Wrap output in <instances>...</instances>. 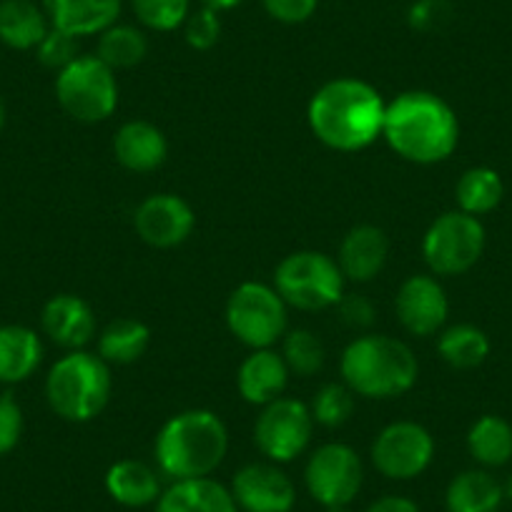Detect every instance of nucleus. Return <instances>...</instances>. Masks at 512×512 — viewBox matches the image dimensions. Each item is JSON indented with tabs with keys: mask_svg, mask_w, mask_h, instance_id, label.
I'll return each instance as SVG.
<instances>
[{
	"mask_svg": "<svg viewBox=\"0 0 512 512\" xmlns=\"http://www.w3.org/2000/svg\"><path fill=\"white\" fill-rule=\"evenodd\" d=\"M387 103L359 78H334L312 96L307 121L312 134L334 151H362L382 136Z\"/></svg>",
	"mask_w": 512,
	"mask_h": 512,
	"instance_id": "1",
	"label": "nucleus"
},
{
	"mask_svg": "<svg viewBox=\"0 0 512 512\" xmlns=\"http://www.w3.org/2000/svg\"><path fill=\"white\" fill-rule=\"evenodd\" d=\"M384 141L405 161L440 164L460 144V121L445 98L430 91L400 93L384 111Z\"/></svg>",
	"mask_w": 512,
	"mask_h": 512,
	"instance_id": "2",
	"label": "nucleus"
},
{
	"mask_svg": "<svg viewBox=\"0 0 512 512\" xmlns=\"http://www.w3.org/2000/svg\"><path fill=\"white\" fill-rule=\"evenodd\" d=\"M229 450L224 420L211 410H186L171 417L159 430L154 457L161 475L169 480L211 477Z\"/></svg>",
	"mask_w": 512,
	"mask_h": 512,
	"instance_id": "3",
	"label": "nucleus"
},
{
	"mask_svg": "<svg viewBox=\"0 0 512 512\" xmlns=\"http://www.w3.org/2000/svg\"><path fill=\"white\" fill-rule=\"evenodd\" d=\"M420 374L415 352L387 334H367L344 349L342 377L349 390L367 400H392L410 392Z\"/></svg>",
	"mask_w": 512,
	"mask_h": 512,
	"instance_id": "4",
	"label": "nucleus"
},
{
	"mask_svg": "<svg viewBox=\"0 0 512 512\" xmlns=\"http://www.w3.org/2000/svg\"><path fill=\"white\" fill-rule=\"evenodd\" d=\"M111 390V364L83 349L58 359L46 377V400L51 410L61 420L76 425L96 420L106 410Z\"/></svg>",
	"mask_w": 512,
	"mask_h": 512,
	"instance_id": "5",
	"label": "nucleus"
},
{
	"mask_svg": "<svg viewBox=\"0 0 512 512\" xmlns=\"http://www.w3.org/2000/svg\"><path fill=\"white\" fill-rule=\"evenodd\" d=\"M274 289L287 307L324 312L344 297V274L332 256L322 251H294L274 272Z\"/></svg>",
	"mask_w": 512,
	"mask_h": 512,
	"instance_id": "6",
	"label": "nucleus"
},
{
	"mask_svg": "<svg viewBox=\"0 0 512 512\" xmlns=\"http://www.w3.org/2000/svg\"><path fill=\"white\" fill-rule=\"evenodd\" d=\"M485 244L482 221L457 209L432 221L422 239V256L437 277H460L480 262Z\"/></svg>",
	"mask_w": 512,
	"mask_h": 512,
	"instance_id": "7",
	"label": "nucleus"
},
{
	"mask_svg": "<svg viewBox=\"0 0 512 512\" xmlns=\"http://www.w3.org/2000/svg\"><path fill=\"white\" fill-rule=\"evenodd\" d=\"M56 101L76 121H106L118 106L116 76L98 56H78L56 73Z\"/></svg>",
	"mask_w": 512,
	"mask_h": 512,
	"instance_id": "8",
	"label": "nucleus"
},
{
	"mask_svg": "<svg viewBox=\"0 0 512 512\" xmlns=\"http://www.w3.org/2000/svg\"><path fill=\"white\" fill-rule=\"evenodd\" d=\"M287 319V302L262 282H244L226 302L229 332L251 349H269L279 342L287 332Z\"/></svg>",
	"mask_w": 512,
	"mask_h": 512,
	"instance_id": "9",
	"label": "nucleus"
},
{
	"mask_svg": "<svg viewBox=\"0 0 512 512\" xmlns=\"http://www.w3.org/2000/svg\"><path fill=\"white\" fill-rule=\"evenodd\" d=\"M314 420L304 402L277 397L262 407L254 425V442L269 462H292L307 450Z\"/></svg>",
	"mask_w": 512,
	"mask_h": 512,
	"instance_id": "10",
	"label": "nucleus"
},
{
	"mask_svg": "<svg viewBox=\"0 0 512 512\" xmlns=\"http://www.w3.org/2000/svg\"><path fill=\"white\" fill-rule=\"evenodd\" d=\"M364 467L357 452L342 442H329L312 452L304 470L307 490L319 505H349L362 490Z\"/></svg>",
	"mask_w": 512,
	"mask_h": 512,
	"instance_id": "11",
	"label": "nucleus"
},
{
	"mask_svg": "<svg viewBox=\"0 0 512 512\" xmlns=\"http://www.w3.org/2000/svg\"><path fill=\"white\" fill-rule=\"evenodd\" d=\"M435 440L422 425L410 420L392 422L372 445V462L390 480H412L430 467Z\"/></svg>",
	"mask_w": 512,
	"mask_h": 512,
	"instance_id": "12",
	"label": "nucleus"
},
{
	"mask_svg": "<svg viewBox=\"0 0 512 512\" xmlns=\"http://www.w3.org/2000/svg\"><path fill=\"white\" fill-rule=\"evenodd\" d=\"M229 490L241 512H292L297 505V487L277 462L244 465Z\"/></svg>",
	"mask_w": 512,
	"mask_h": 512,
	"instance_id": "13",
	"label": "nucleus"
},
{
	"mask_svg": "<svg viewBox=\"0 0 512 512\" xmlns=\"http://www.w3.org/2000/svg\"><path fill=\"white\" fill-rule=\"evenodd\" d=\"M196 226V214L176 194H154L139 204L134 214V229L149 246L174 249L184 244Z\"/></svg>",
	"mask_w": 512,
	"mask_h": 512,
	"instance_id": "14",
	"label": "nucleus"
},
{
	"mask_svg": "<svg viewBox=\"0 0 512 512\" xmlns=\"http://www.w3.org/2000/svg\"><path fill=\"white\" fill-rule=\"evenodd\" d=\"M395 309L407 332L415 334V337H430L445 327L450 302H447L445 289L435 277L415 274L397 292Z\"/></svg>",
	"mask_w": 512,
	"mask_h": 512,
	"instance_id": "15",
	"label": "nucleus"
},
{
	"mask_svg": "<svg viewBox=\"0 0 512 512\" xmlns=\"http://www.w3.org/2000/svg\"><path fill=\"white\" fill-rule=\"evenodd\" d=\"M41 324L46 337L63 349H83L96 334V314L86 299L76 294H56L43 307Z\"/></svg>",
	"mask_w": 512,
	"mask_h": 512,
	"instance_id": "16",
	"label": "nucleus"
},
{
	"mask_svg": "<svg viewBox=\"0 0 512 512\" xmlns=\"http://www.w3.org/2000/svg\"><path fill=\"white\" fill-rule=\"evenodd\" d=\"M123 0H43L48 23L73 38L101 36L116 26Z\"/></svg>",
	"mask_w": 512,
	"mask_h": 512,
	"instance_id": "17",
	"label": "nucleus"
},
{
	"mask_svg": "<svg viewBox=\"0 0 512 512\" xmlns=\"http://www.w3.org/2000/svg\"><path fill=\"white\" fill-rule=\"evenodd\" d=\"M289 382V367L282 354L269 349H254L249 357L241 362L239 374H236V387L239 395L249 405H269L277 397L284 395Z\"/></svg>",
	"mask_w": 512,
	"mask_h": 512,
	"instance_id": "18",
	"label": "nucleus"
},
{
	"mask_svg": "<svg viewBox=\"0 0 512 512\" xmlns=\"http://www.w3.org/2000/svg\"><path fill=\"white\" fill-rule=\"evenodd\" d=\"M390 256V241L387 234L377 226H354L347 236H344L342 246H339V269H342L344 279L364 284L372 282L387 264Z\"/></svg>",
	"mask_w": 512,
	"mask_h": 512,
	"instance_id": "19",
	"label": "nucleus"
},
{
	"mask_svg": "<svg viewBox=\"0 0 512 512\" xmlns=\"http://www.w3.org/2000/svg\"><path fill=\"white\" fill-rule=\"evenodd\" d=\"M113 154L118 164L136 174L156 171L169 156V141L164 131L149 121H128L116 131Z\"/></svg>",
	"mask_w": 512,
	"mask_h": 512,
	"instance_id": "20",
	"label": "nucleus"
},
{
	"mask_svg": "<svg viewBox=\"0 0 512 512\" xmlns=\"http://www.w3.org/2000/svg\"><path fill=\"white\" fill-rule=\"evenodd\" d=\"M156 512H241L229 487L211 477L171 482L156 502Z\"/></svg>",
	"mask_w": 512,
	"mask_h": 512,
	"instance_id": "21",
	"label": "nucleus"
},
{
	"mask_svg": "<svg viewBox=\"0 0 512 512\" xmlns=\"http://www.w3.org/2000/svg\"><path fill=\"white\" fill-rule=\"evenodd\" d=\"M106 492L123 507H146L159 502L161 477L141 460H118L106 472Z\"/></svg>",
	"mask_w": 512,
	"mask_h": 512,
	"instance_id": "22",
	"label": "nucleus"
},
{
	"mask_svg": "<svg viewBox=\"0 0 512 512\" xmlns=\"http://www.w3.org/2000/svg\"><path fill=\"white\" fill-rule=\"evenodd\" d=\"M43 359V342L21 324L0 327V384L26 382Z\"/></svg>",
	"mask_w": 512,
	"mask_h": 512,
	"instance_id": "23",
	"label": "nucleus"
},
{
	"mask_svg": "<svg viewBox=\"0 0 512 512\" xmlns=\"http://www.w3.org/2000/svg\"><path fill=\"white\" fill-rule=\"evenodd\" d=\"M51 31L43 6L33 0H0V43L13 51H31Z\"/></svg>",
	"mask_w": 512,
	"mask_h": 512,
	"instance_id": "24",
	"label": "nucleus"
},
{
	"mask_svg": "<svg viewBox=\"0 0 512 512\" xmlns=\"http://www.w3.org/2000/svg\"><path fill=\"white\" fill-rule=\"evenodd\" d=\"M505 490L487 470H465L452 477L445 492L447 512H500Z\"/></svg>",
	"mask_w": 512,
	"mask_h": 512,
	"instance_id": "25",
	"label": "nucleus"
},
{
	"mask_svg": "<svg viewBox=\"0 0 512 512\" xmlns=\"http://www.w3.org/2000/svg\"><path fill=\"white\" fill-rule=\"evenodd\" d=\"M151 344V329L139 319H116L98 337V357L106 364L126 367L139 362Z\"/></svg>",
	"mask_w": 512,
	"mask_h": 512,
	"instance_id": "26",
	"label": "nucleus"
},
{
	"mask_svg": "<svg viewBox=\"0 0 512 512\" xmlns=\"http://www.w3.org/2000/svg\"><path fill=\"white\" fill-rule=\"evenodd\" d=\"M467 450L482 467H502L512 460V425L497 415H482L467 432Z\"/></svg>",
	"mask_w": 512,
	"mask_h": 512,
	"instance_id": "27",
	"label": "nucleus"
},
{
	"mask_svg": "<svg viewBox=\"0 0 512 512\" xmlns=\"http://www.w3.org/2000/svg\"><path fill=\"white\" fill-rule=\"evenodd\" d=\"M455 196L460 211L480 219L502 204L505 184H502V176L490 166H472L457 181Z\"/></svg>",
	"mask_w": 512,
	"mask_h": 512,
	"instance_id": "28",
	"label": "nucleus"
},
{
	"mask_svg": "<svg viewBox=\"0 0 512 512\" xmlns=\"http://www.w3.org/2000/svg\"><path fill=\"white\" fill-rule=\"evenodd\" d=\"M437 352L450 367L475 369L490 357V339L475 324H455L440 334Z\"/></svg>",
	"mask_w": 512,
	"mask_h": 512,
	"instance_id": "29",
	"label": "nucleus"
},
{
	"mask_svg": "<svg viewBox=\"0 0 512 512\" xmlns=\"http://www.w3.org/2000/svg\"><path fill=\"white\" fill-rule=\"evenodd\" d=\"M149 53V38L141 28L116 23L106 28L98 36V53L96 56L106 63L111 71H123V68H134Z\"/></svg>",
	"mask_w": 512,
	"mask_h": 512,
	"instance_id": "30",
	"label": "nucleus"
},
{
	"mask_svg": "<svg viewBox=\"0 0 512 512\" xmlns=\"http://www.w3.org/2000/svg\"><path fill=\"white\" fill-rule=\"evenodd\" d=\"M282 357L287 362L289 372L299 374V377H312L324 367V344L319 337L309 329H294L284 337Z\"/></svg>",
	"mask_w": 512,
	"mask_h": 512,
	"instance_id": "31",
	"label": "nucleus"
},
{
	"mask_svg": "<svg viewBox=\"0 0 512 512\" xmlns=\"http://www.w3.org/2000/svg\"><path fill=\"white\" fill-rule=\"evenodd\" d=\"M309 412H312V420L317 425L329 427V430L347 425L354 412V392L349 390L347 384H324L314 395Z\"/></svg>",
	"mask_w": 512,
	"mask_h": 512,
	"instance_id": "32",
	"label": "nucleus"
},
{
	"mask_svg": "<svg viewBox=\"0 0 512 512\" xmlns=\"http://www.w3.org/2000/svg\"><path fill=\"white\" fill-rule=\"evenodd\" d=\"M136 21L156 33H171L186 23L191 0H131Z\"/></svg>",
	"mask_w": 512,
	"mask_h": 512,
	"instance_id": "33",
	"label": "nucleus"
},
{
	"mask_svg": "<svg viewBox=\"0 0 512 512\" xmlns=\"http://www.w3.org/2000/svg\"><path fill=\"white\" fill-rule=\"evenodd\" d=\"M184 38L194 51H211L221 38V18L211 8L191 11L184 23Z\"/></svg>",
	"mask_w": 512,
	"mask_h": 512,
	"instance_id": "34",
	"label": "nucleus"
},
{
	"mask_svg": "<svg viewBox=\"0 0 512 512\" xmlns=\"http://www.w3.org/2000/svg\"><path fill=\"white\" fill-rule=\"evenodd\" d=\"M36 53L38 61L56 73H61L63 68L71 66V63L81 56V53H78V38L68 36V33L63 31H56V28H51V31L46 33V38L38 43Z\"/></svg>",
	"mask_w": 512,
	"mask_h": 512,
	"instance_id": "35",
	"label": "nucleus"
},
{
	"mask_svg": "<svg viewBox=\"0 0 512 512\" xmlns=\"http://www.w3.org/2000/svg\"><path fill=\"white\" fill-rule=\"evenodd\" d=\"M452 18V6L447 0H415L407 13V21L415 31L432 33L440 31Z\"/></svg>",
	"mask_w": 512,
	"mask_h": 512,
	"instance_id": "36",
	"label": "nucleus"
},
{
	"mask_svg": "<svg viewBox=\"0 0 512 512\" xmlns=\"http://www.w3.org/2000/svg\"><path fill=\"white\" fill-rule=\"evenodd\" d=\"M23 437V410L13 395H0V455L16 450Z\"/></svg>",
	"mask_w": 512,
	"mask_h": 512,
	"instance_id": "37",
	"label": "nucleus"
},
{
	"mask_svg": "<svg viewBox=\"0 0 512 512\" xmlns=\"http://www.w3.org/2000/svg\"><path fill=\"white\" fill-rule=\"evenodd\" d=\"M264 11L269 18L284 26H299L307 23L317 13L319 0H262Z\"/></svg>",
	"mask_w": 512,
	"mask_h": 512,
	"instance_id": "38",
	"label": "nucleus"
},
{
	"mask_svg": "<svg viewBox=\"0 0 512 512\" xmlns=\"http://www.w3.org/2000/svg\"><path fill=\"white\" fill-rule=\"evenodd\" d=\"M339 314H342V322L349 324L354 329L369 327L374 322V307L369 299L352 294V297H342L337 304Z\"/></svg>",
	"mask_w": 512,
	"mask_h": 512,
	"instance_id": "39",
	"label": "nucleus"
},
{
	"mask_svg": "<svg viewBox=\"0 0 512 512\" xmlns=\"http://www.w3.org/2000/svg\"><path fill=\"white\" fill-rule=\"evenodd\" d=\"M364 512H420V507H417V502L410 500V497L387 495L374 500Z\"/></svg>",
	"mask_w": 512,
	"mask_h": 512,
	"instance_id": "40",
	"label": "nucleus"
},
{
	"mask_svg": "<svg viewBox=\"0 0 512 512\" xmlns=\"http://www.w3.org/2000/svg\"><path fill=\"white\" fill-rule=\"evenodd\" d=\"M246 0H201V6L211 8L216 13H224V11H234V8L244 6Z\"/></svg>",
	"mask_w": 512,
	"mask_h": 512,
	"instance_id": "41",
	"label": "nucleus"
},
{
	"mask_svg": "<svg viewBox=\"0 0 512 512\" xmlns=\"http://www.w3.org/2000/svg\"><path fill=\"white\" fill-rule=\"evenodd\" d=\"M502 490H505V497H507V500L512 502V472H510V477H507L505 485H502Z\"/></svg>",
	"mask_w": 512,
	"mask_h": 512,
	"instance_id": "42",
	"label": "nucleus"
},
{
	"mask_svg": "<svg viewBox=\"0 0 512 512\" xmlns=\"http://www.w3.org/2000/svg\"><path fill=\"white\" fill-rule=\"evenodd\" d=\"M3 126H6V103L0 98V131H3Z\"/></svg>",
	"mask_w": 512,
	"mask_h": 512,
	"instance_id": "43",
	"label": "nucleus"
},
{
	"mask_svg": "<svg viewBox=\"0 0 512 512\" xmlns=\"http://www.w3.org/2000/svg\"><path fill=\"white\" fill-rule=\"evenodd\" d=\"M327 512H352L349 505H339V507H327Z\"/></svg>",
	"mask_w": 512,
	"mask_h": 512,
	"instance_id": "44",
	"label": "nucleus"
}]
</instances>
